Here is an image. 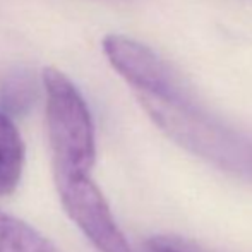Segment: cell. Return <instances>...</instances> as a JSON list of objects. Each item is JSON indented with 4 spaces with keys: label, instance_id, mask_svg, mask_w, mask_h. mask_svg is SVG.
<instances>
[{
    "label": "cell",
    "instance_id": "4",
    "mask_svg": "<svg viewBox=\"0 0 252 252\" xmlns=\"http://www.w3.org/2000/svg\"><path fill=\"white\" fill-rule=\"evenodd\" d=\"M24 141L12 117L0 110V196L16 192L24 170Z\"/></svg>",
    "mask_w": 252,
    "mask_h": 252
},
{
    "label": "cell",
    "instance_id": "6",
    "mask_svg": "<svg viewBox=\"0 0 252 252\" xmlns=\"http://www.w3.org/2000/svg\"><path fill=\"white\" fill-rule=\"evenodd\" d=\"M33 96V88L28 79L23 77H12L3 83L2 90H0V100L2 105L5 106L3 112L7 110H21L31 101Z\"/></svg>",
    "mask_w": 252,
    "mask_h": 252
},
{
    "label": "cell",
    "instance_id": "3",
    "mask_svg": "<svg viewBox=\"0 0 252 252\" xmlns=\"http://www.w3.org/2000/svg\"><path fill=\"white\" fill-rule=\"evenodd\" d=\"M55 187L69 218L98 252H134L91 175L55 179Z\"/></svg>",
    "mask_w": 252,
    "mask_h": 252
},
{
    "label": "cell",
    "instance_id": "2",
    "mask_svg": "<svg viewBox=\"0 0 252 252\" xmlns=\"http://www.w3.org/2000/svg\"><path fill=\"white\" fill-rule=\"evenodd\" d=\"M41 84L53 177L91 175L96 159V136L86 100L76 84L55 67L43 70Z\"/></svg>",
    "mask_w": 252,
    "mask_h": 252
},
{
    "label": "cell",
    "instance_id": "7",
    "mask_svg": "<svg viewBox=\"0 0 252 252\" xmlns=\"http://www.w3.org/2000/svg\"><path fill=\"white\" fill-rule=\"evenodd\" d=\"M146 252H206L199 249L196 244L189 242L186 239L172 235H156L146 240L144 244Z\"/></svg>",
    "mask_w": 252,
    "mask_h": 252
},
{
    "label": "cell",
    "instance_id": "5",
    "mask_svg": "<svg viewBox=\"0 0 252 252\" xmlns=\"http://www.w3.org/2000/svg\"><path fill=\"white\" fill-rule=\"evenodd\" d=\"M0 252H62L47 235L0 209Z\"/></svg>",
    "mask_w": 252,
    "mask_h": 252
},
{
    "label": "cell",
    "instance_id": "1",
    "mask_svg": "<svg viewBox=\"0 0 252 252\" xmlns=\"http://www.w3.org/2000/svg\"><path fill=\"white\" fill-rule=\"evenodd\" d=\"M101 50L166 137L216 168L252 182V139L209 115L163 57L126 34H106Z\"/></svg>",
    "mask_w": 252,
    "mask_h": 252
}]
</instances>
